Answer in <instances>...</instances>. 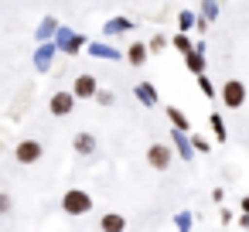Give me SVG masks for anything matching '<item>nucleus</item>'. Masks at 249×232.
I'll return each instance as SVG.
<instances>
[{
    "label": "nucleus",
    "mask_w": 249,
    "mask_h": 232,
    "mask_svg": "<svg viewBox=\"0 0 249 232\" xmlns=\"http://www.w3.org/2000/svg\"><path fill=\"white\" fill-rule=\"evenodd\" d=\"M62 212H65V215H86V212H92L89 191H79V188L65 191V195H62Z\"/></svg>",
    "instance_id": "nucleus-1"
},
{
    "label": "nucleus",
    "mask_w": 249,
    "mask_h": 232,
    "mask_svg": "<svg viewBox=\"0 0 249 232\" xmlns=\"http://www.w3.org/2000/svg\"><path fill=\"white\" fill-rule=\"evenodd\" d=\"M222 103H225V109H239V106L246 103V86H242L239 79H229V82L222 86Z\"/></svg>",
    "instance_id": "nucleus-2"
},
{
    "label": "nucleus",
    "mask_w": 249,
    "mask_h": 232,
    "mask_svg": "<svg viewBox=\"0 0 249 232\" xmlns=\"http://www.w3.org/2000/svg\"><path fill=\"white\" fill-rule=\"evenodd\" d=\"M41 154H45V147H41L38 140H21V143L14 147L18 164H38V161H41Z\"/></svg>",
    "instance_id": "nucleus-3"
},
{
    "label": "nucleus",
    "mask_w": 249,
    "mask_h": 232,
    "mask_svg": "<svg viewBox=\"0 0 249 232\" xmlns=\"http://www.w3.org/2000/svg\"><path fill=\"white\" fill-rule=\"evenodd\" d=\"M171 157H174V154H171L167 143H154V147L147 150V164H150L154 171H167V167H171Z\"/></svg>",
    "instance_id": "nucleus-4"
},
{
    "label": "nucleus",
    "mask_w": 249,
    "mask_h": 232,
    "mask_svg": "<svg viewBox=\"0 0 249 232\" xmlns=\"http://www.w3.org/2000/svg\"><path fill=\"white\" fill-rule=\"evenodd\" d=\"M72 106H75V96H72V92H55L52 103H48V109H52L55 116H69Z\"/></svg>",
    "instance_id": "nucleus-5"
},
{
    "label": "nucleus",
    "mask_w": 249,
    "mask_h": 232,
    "mask_svg": "<svg viewBox=\"0 0 249 232\" xmlns=\"http://www.w3.org/2000/svg\"><path fill=\"white\" fill-rule=\"evenodd\" d=\"M72 96H75V99H89V96H96V79H92V75H79Z\"/></svg>",
    "instance_id": "nucleus-6"
},
{
    "label": "nucleus",
    "mask_w": 249,
    "mask_h": 232,
    "mask_svg": "<svg viewBox=\"0 0 249 232\" xmlns=\"http://www.w3.org/2000/svg\"><path fill=\"white\" fill-rule=\"evenodd\" d=\"M92 147H96V140H92L89 133H79V137H75V150H79V154H92Z\"/></svg>",
    "instance_id": "nucleus-7"
},
{
    "label": "nucleus",
    "mask_w": 249,
    "mask_h": 232,
    "mask_svg": "<svg viewBox=\"0 0 249 232\" xmlns=\"http://www.w3.org/2000/svg\"><path fill=\"white\" fill-rule=\"evenodd\" d=\"M147 62V48L143 45H130V65H143Z\"/></svg>",
    "instance_id": "nucleus-8"
},
{
    "label": "nucleus",
    "mask_w": 249,
    "mask_h": 232,
    "mask_svg": "<svg viewBox=\"0 0 249 232\" xmlns=\"http://www.w3.org/2000/svg\"><path fill=\"white\" fill-rule=\"evenodd\" d=\"M103 229H116V232H120V229H123V215H106V218H103Z\"/></svg>",
    "instance_id": "nucleus-9"
},
{
    "label": "nucleus",
    "mask_w": 249,
    "mask_h": 232,
    "mask_svg": "<svg viewBox=\"0 0 249 232\" xmlns=\"http://www.w3.org/2000/svg\"><path fill=\"white\" fill-rule=\"evenodd\" d=\"M188 65H191V72H201V69H205L201 55H191V48H188Z\"/></svg>",
    "instance_id": "nucleus-10"
},
{
    "label": "nucleus",
    "mask_w": 249,
    "mask_h": 232,
    "mask_svg": "<svg viewBox=\"0 0 249 232\" xmlns=\"http://www.w3.org/2000/svg\"><path fill=\"white\" fill-rule=\"evenodd\" d=\"M167 116H171V120H174V123H178V126H181V130H188V123H184V116H181V113H178V109H167Z\"/></svg>",
    "instance_id": "nucleus-11"
},
{
    "label": "nucleus",
    "mask_w": 249,
    "mask_h": 232,
    "mask_svg": "<svg viewBox=\"0 0 249 232\" xmlns=\"http://www.w3.org/2000/svg\"><path fill=\"white\" fill-rule=\"evenodd\" d=\"M0 212H11V198L7 195H0Z\"/></svg>",
    "instance_id": "nucleus-12"
},
{
    "label": "nucleus",
    "mask_w": 249,
    "mask_h": 232,
    "mask_svg": "<svg viewBox=\"0 0 249 232\" xmlns=\"http://www.w3.org/2000/svg\"><path fill=\"white\" fill-rule=\"evenodd\" d=\"M242 212H249V198H246V201H242Z\"/></svg>",
    "instance_id": "nucleus-13"
}]
</instances>
